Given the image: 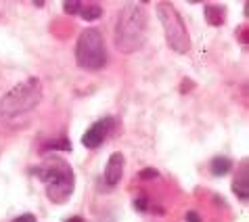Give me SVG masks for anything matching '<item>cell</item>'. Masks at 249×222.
<instances>
[{
    "instance_id": "6da1fadb",
    "label": "cell",
    "mask_w": 249,
    "mask_h": 222,
    "mask_svg": "<svg viewBox=\"0 0 249 222\" xmlns=\"http://www.w3.org/2000/svg\"><path fill=\"white\" fill-rule=\"evenodd\" d=\"M147 40V11L142 2L126 4L117 17L115 25V46L122 53L138 51Z\"/></svg>"
},
{
    "instance_id": "7a4b0ae2",
    "label": "cell",
    "mask_w": 249,
    "mask_h": 222,
    "mask_svg": "<svg viewBox=\"0 0 249 222\" xmlns=\"http://www.w3.org/2000/svg\"><path fill=\"white\" fill-rule=\"evenodd\" d=\"M34 172H36V176L46 185V193L54 204H63L73 193V186H75L73 170L69 168L63 159L51 157V159H46L42 166H38Z\"/></svg>"
},
{
    "instance_id": "3957f363",
    "label": "cell",
    "mask_w": 249,
    "mask_h": 222,
    "mask_svg": "<svg viewBox=\"0 0 249 222\" xmlns=\"http://www.w3.org/2000/svg\"><path fill=\"white\" fill-rule=\"evenodd\" d=\"M40 99H42V84H40V80L38 78L25 80L15 88H11L2 96V101H0V117L9 120V117L21 115L25 111L36 107Z\"/></svg>"
},
{
    "instance_id": "277c9868",
    "label": "cell",
    "mask_w": 249,
    "mask_h": 222,
    "mask_svg": "<svg viewBox=\"0 0 249 222\" xmlns=\"http://www.w3.org/2000/svg\"><path fill=\"white\" fill-rule=\"evenodd\" d=\"M75 61L82 69L88 72H99L107 63V48L105 38L96 27H88L80 34L78 44H75Z\"/></svg>"
},
{
    "instance_id": "5b68a950",
    "label": "cell",
    "mask_w": 249,
    "mask_h": 222,
    "mask_svg": "<svg viewBox=\"0 0 249 222\" xmlns=\"http://www.w3.org/2000/svg\"><path fill=\"white\" fill-rule=\"evenodd\" d=\"M157 15L163 25L165 40L176 53H189L191 51V38L186 32V25L182 21V15L176 11L174 4L170 2H157Z\"/></svg>"
},
{
    "instance_id": "8992f818",
    "label": "cell",
    "mask_w": 249,
    "mask_h": 222,
    "mask_svg": "<svg viewBox=\"0 0 249 222\" xmlns=\"http://www.w3.org/2000/svg\"><path fill=\"white\" fill-rule=\"evenodd\" d=\"M113 126H115L113 117H105V120L94 122L92 126L86 130V134L82 136V145H84L86 149H96L109 136V132H111Z\"/></svg>"
},
{
    "instance_id": "52a82bcc",
    "label": "cell",
    "mask_w": 249,
    "mask_h": 222,
    "mask_svg": "<svg viewBox=\"0 0 249 222\" xmlns=\"http://www.w3.org/2000/svg\"><path fill=\"white\" fill-rule=\"evenodd\" d=\"M124 164H126V159H124V155L117 151V153H111V157H109L107 162V168H105V180L107 185H117L122 180V174H124Z\"/></svg>"
},
{
    "instance_id": "ba28073f",
    "label": "cell",
    "mask_w": 249,
    "mask_h": 222,
    "mask_svg": "<svg viewBox=\"0 0 249 222\" xmlns=\"http://www.w3.org/2000/svg\"><path fill=\"white\" fill-rule=\"evenodd\" d=\"M247 186H249V183H247V168L243 166V168H241V174L234 178V183H232V191L245 201L249 197V189H247Z\"/></svg>"
},
{
    "instance_id": "9c48e42d",
    "label": "cell",
    "mask_w": 249,
    "mask_h": 222,
    "mask_svg": "<svg viewBox=\"0 0 249 222\" xmlns=\"http://www.w3.org/2000/svg\"><path fill=\"white\" fill-rule=\"evenodd\" d=\"M80 17L82 19H86V21H94V19H99L103 15V9L99 4H94V2H88V4H82L80 2Z\"/></svg>"
},
{
    "instance_id": "30bf717a",
    "label": "cell",
    "mask_w": 249,
    "mask_h": 222,
    "mask_svg": "<svg viewBox=\"0 0 249 222\" xmlns=\"http://www.w3.org/2000/svg\"><path fill=\"white\" fill-rule=\"evenodd\" d=\"M205 13H207V21L212 25H222L224 23V15H222V9H218V6L213 4H205Z\"/></svg>"
},
{
    "instance_id": "8fae6325",
    "label": "cell",
    "mask_w": 249,
    "mask_h": 222,
    "mask_svg": "<svg viewBox=\"0 0 249 222\" xmlns=\"http://www.w3.org/2000/svg\"><path fill=\"white\" fill-rule=\"evenodd\" d=\"M231 166H232V162L228 157H216L212 162V172L216 176H224L228 170H231Z\"/></svg>"
},
{
    "instance_id": "7c38bea8",
    "label": "cell",
    "mask_w": 249,
    "mask_h": 222,
    "mask_svg": "<svg viewBox=\"0 0 249 222\" xmlns=\"http://www.w3.org/2000/svg\"><path fill=\"white\" fill-rule=\"evenodd\" d=\"M63 9H65V13H78L80 11V2H65Z\"/></svg>"
},
{
    "instance_id": "4fadbf2b",
    "label": "cell",
    "mask_w": 249,
    "mask_h": 222,
    "mask_svg": "<svg viewBox=\"0 0 249 222\" xmlns=\"http://www.w3.org/2000/svg\"><path fill=\"white\" fill-rule=\"evenodd\" d=\"M13 222H38V220H36V216H34V214H21V216L15 218Z\"/></svg>"
},
{
    "instance_id": "5bb4252c",
    "label": "cell",
    "mask_w": 249,
    "mask_h": 222,
    "mask_svg": "<svg viewBox=\"0 0 249 222\" xmlns=\"http://www.w3.org/2000/svg\"><path fill=\"white\" fill-rule=\"evenodd\" d=\"M157 176H159L157 170H153V168H147V170L141 172V178H157Z\"/></svg>"
},
{
    "instance_id": "9a60e30c",
    "label": "cell",
    "mask_w": 249,
    "mask_h": 222,
    "mask_svg": "<svg viewBox=\"0 0 249 222\" xmlns=\"http://www.w3.org/2000/svg\"><path fill=\"white\" fill-rule=\"evenodd\" d=\"M134 207H138L141 212L147 210V197H138V199L134 201Z\"/></svg>"
},
{
    "instance_id": "2e32d148",
    "label": "cell",
    "mask_w": 249,
    "mask_h": 222,
    "mask_svg": "<svg viewBox=\"0 0 249 222\" xmlns=\"http://www.w3.org/2000/svg\"><path fill=\"white\" fill-rule=\"evenodd\" d=\"M186 222H201V216L197 212H189L186 214Z\"/></svg>"
},
{
    "instance_id": "e0dca14e",
    "label": "cell",
    "mask_w": 249,
    "mask_h": 222,
    "mask_svg": "<svg viewBox=\"0 0 249 222\" xmlns=\"http://www.w3.org/2000/svg\"><path fill=\"white\" fill-rule=\"evenodd\" d=\"M67 222H84V220H82V218H80V216H73V218H69V220H67Z\"/></svg>"
}]
</instances>
